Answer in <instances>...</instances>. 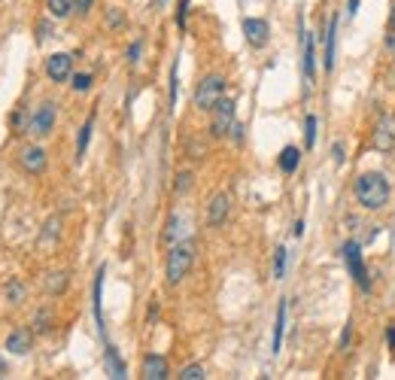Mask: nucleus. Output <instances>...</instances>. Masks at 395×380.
<instances>
[{
    "label": "nucleus",
    "mask_w": 395,
    "mask_h": 380,
    "mask_svg": "<svg viewBox=\"0 0 395 380\" xmlns=\"http://www.w3.org/2000/svg\"><path fill=\"white\" fill-rule=\"evenodd\" d=\"M49 329H52V311H49V307H43V311H37L34 313V332H49Z\"/></svg>",
    "instance_id": "393cba45"
},
{
    "label": "nucleus",
    "mask_w": 395,
    "mask_h": 380,
    "mask_svg": "<svg viewBox=\"0 0 395 380\" xmlns=\"http://www.w3.org/2000/svg\"><path fill=\"white\" fill-rule=\"evenodd\" d=\"M386 46H390L392 52H395V34H390V40H386Z\"/></svg>",
    "instance_id": "c03bdc74"
},
{
    "label": "nucleus",
    "mask_w": 395,
    "mask_h": 380,
    "mask_svg": "<svg viewBox=\"0 0 395 380\" xmlns=\"http://www.w3.org/2000/svg\"><path fill=\"white\" fill-rule=\"evenodd\" d=\"M301 43H304V52H301V70H304L307 86H313V76H316V49H313V37L301 31Z\"/></svg>",
    "instance_id": "4468645a"
},
{
    "label": "nucleus",
    "mask_w": 395,
    "mask_h": 380,
    "mask_svg": "<svg viewBox=\"0 0 395 380\" xmlns=\"http://www.w3.org/2000/svg\"><path fill=\"white\" fill-rule=\"evenodd\" d=\"M386 341H390V347H395V329H390V332H386Z\"/></svg>",
    "instance_id": "37998d69"
},
{
    "label": "nucleus",
    "mask_w": 395,
    "mask_h": 380,
    "mask_svg": "<svg viewBox=\"0 0 395 380\" xmlns=\"http://www.w3.org/2000/svg\"><path fill=\"white\" fill-rule=\"evenodd\" d=\"M31 347H34V332H31V329H12V332L6 335V353L25 356V353H31Z\"/></svg>",
    "instance_id": "f8f14e48"
},
{
    "label": "nucleus",
    "mask_w": 395,
    "mask_h": 380,
    "mask_svg": "<svg viewBox=\"0 0 395 380\" xmlns=\"http://www.w3.org/2000/svg\"><path fill=\"white\" fill-rule=\"evenodd\" d=\"M352 195H356V201L362 204L365 210H383L386 204H390L392 182L380 171H365L352 182Z\"/></svg>",
    "instance_id": "f257e3e1"
},
{
    "label": "nucleus",
    "mask_w": 395,
    "mask_h": 380,
    "mask_svg": "<svg viewBox=\"0 0 395 380\" xmlns=\"http://www.w3.org/2000/svg\"><path fill=\"white\" fill-rule=\"evenodd\" d=\"M374 150L383 152V156L395 150V116L392 112H386L377 122V128H374Z\"/></svg>",
    "instance_id": "1a4fd4ad"
},
{
    "label": "nucleus",
    "mask_w": 395,
    "mask_h": 380,
    "mask_svg": "<svg viewBox=\"0 0 395 380\" xmlns=\"http://www.w3.org/2000/svg\"><path fill=\"white\" fill-rule=\"evenodd\" d=\"M331 156H335V165H344V146H341V143H335Z\"/></svg>",
    "instance_id": "4c0bfd02"
},
{
    "label": "nucleus",
    "mask_w": 395,
    "mask_h": 380,
    "mask_svg": "<svg viewBox=\"0 0 395 380\" xmlns=\"http://www.w3.org/2000/svg\"><path fill=\"white\" fill-rule=\"evenodd\" d=\"M210 112H213V119H210V134L216 140L228 137L231 128H235V101H231V97H219V104Z\"/></svg>",
    "instance_id": "39448f33"
},
{
    "label": "nucleus",
    "mask_w": 395,
    "mask_h": 380,
    "mask_svg": "<svg viewBox=\"0 0 395 380\" xmlns=\"http://www.w3.org/2000/svg\"><path fill=\"white\" fill-rule=\"evenodd\" d=\"M186 225H189V219L182 213H171V219H167V225H165V244H176V241H182V235H186Z\"/></svg>",
    "instance_id": "dca6fc26"
},
{
    "label": "nucleus",
    "mask_w": 395,
    "mask_h": 380,
    "mask_svg": "<svg viewBox=\"0 0 395 380\" xmlns=\"http://www.w3.org/2000/svg\"><path fill=\"white\" fill-rule=\"evenodd\" d=\"M0 375H3V362H0Z\"/></svg>",
    "instance_id": "a18cd8bd"
},
{
    "label": "nucleus",
    "mask_w": 395,
    "mask_h": 380,
    "mask_svg": "<svg viewBox=\"0 0 395 380\" xmlns=\"http://www.w3.org/2000/svg\"><path fill=\"white\" fill-rule=\"evenodd\" d=\"M91 128H95V116H88V119H86V125L80 128V137H76V158L86 156L88 140H91Z\"/></svg>",
    "instance_id": "5701e85b"
},
{
    "label": "nucleus",
    "mask_w": 395,
    "mask_h": 380,
    "mask_svg": "<svg viewBox=\"0 0 395 380\" xmlns=\"http://www.w3.org/2000/svg\"><path fill=\"white\" fill-rule=\"evenodd\" d=\"M140 52H143V40H134V43L128 46V64H137Z\"/></svg>",
    "instance_id": "2f4dec72"
},
{
    "label": "nucleus",
    "mask_w": 395,
    "mask_h": 380,
    "mask_svg": "<svg viewBox=\"0 0 395 380\" xmlns=\"http://www.w3.org/2000/svg\"><path fill=\"white\" fill-rule=\"evenodd\" d=\"M292 235H295V237H301V235H304V222H301V219H298V222H295V228H292Z\"/></svg>",
    "instance_id": "ea45409f"
},
{
    "label": "nucleus",
    "mask_w": 395,
    "mask_h": 380,
    "mask_svg": "<svg viewBox=\"0 0 395 380\" xmlns=\"http://www.w3.org/2000/svg\"><path fill=\"white\" fill-rule=\"evenodd\" d=\"M347 344H350V326H347V329H344V337H341V347H347Z\"/></svg>",
    "instance_id": "79ce46f5"
},
{
    "label": "nucleus",
    "mask_w": 395,
    "mask_h": 380,
    "mask_svg": "<svg viewBox=\"0 0 395 380\" xmlns=\"http://www.w3.org/2000/svg\"><path fill=\"white\" fill-rule=\"evenodd\" d=\"M390 31L395 34V0H392V10H390Z\"/></svg>",
    "instance_id": "a19ab883"
},
{
    "label": "nucleus",
    "mask_w": 395,
    "mask_h": 380,
    "mask_svg": "<svg viewBox=\"0 0 395 380\" xmlns=\"http://www.w3.org/2000/svg\"><path fill=\"white\" fill-rule=\"evenodd\" d=\"M222 95H225V80H222V76L219 73L204 76V80L198 82V88H195V107L210 112L216 104H219Z\"/></svg>",
    "instance_id": "20e7f679"
},
{
    "label": "nucleus",
    "mask_w": 395,
    "mask_h": 380,
    "mask_svg": "<svg viewBox=\"0 0 395 380\" xmlns=\"http://www.w3.org/2000/svg\"><path fill=\"white\" fill-rule=\"evenodd\" d=\"M140 377L143 380H165L167 377V359L158 353H146L140 365Z\"/></svg>",
    "instance_id": "ddd939ff"
},
{
    "label": "nucleus",
    "mask_w": 395,
    "mask_h": 380,
    "mask_svg": "<svg viewBox=\"0 0 395 380\" xmlns=\"http://www.w3.org/2000/svg\"><path fill=\"white\" fill-rule=\"evenodd\" d=\"M91 3H95V0H76V3H73V10L80 12V16H86V12L91 10Z\"/></svg>",
    "instance_id": "c9c22d12"
},
{
    "label": "nucleus",
    "mask_w": 395,
    "mask_h": 380,
    "mask_svg": "<svg viewBox=\"0 0 395 380\" xmlns=\"http://www.w3.org/2000/svg\"><path fill=\"white\" fill-rule=\"evenodd\" d=\"M344 259H347V268L352 274V280L359 283V289L371 292L368 268H365V262H362V246H359V241H347V244H344Z\"/></svg>",
    "instance_id": "423d86ee"
},
{
    "label": "nucleus",
    "mask_w": 395,
    "mask_h": 380,
    "mask_svg": "<svg viewBox=\"0 0 395 380\" xmlns=\"http://www.w3.org/2000/svg\"><path fill=\"white\" fill-rule=\"evenodd\" d=\"M192 265H195V244L192 241H176L171 246V252H167V259H165L167 283L171 286L182 283V280L189 277V271H192Z\"/></svg>",
    "instance_id": "f03ea898"
},
{
    "label": "nucleus",
    "mask_w": 395,
    "mask_h": 380,
    "mask_svg": "<svg viewBox=\"0 0 395 380\" xmlns=\"http://www.w3.org/2000/svg\"><path fill=\"white\" fill-rule=\"evenodd\" d=\"M67 286H70V274L67 271H49L46 274V280H43V289L46 295H64L67 292Z\"/></svg>",
    "instance_id": "2eb2a0df"
},
{
    "label": "nucleus",
    "mask_w": 395,
    "mask_h": 380,
    "mask_svg": "<svg viewBox=\"0 0 395 380\" xmlns=\"http://www.w3.org/2000/svg\"><path fill=\"white\" fill-rule=\"evenodd\" d=\"M335 34H337V16L328 19V31H326V70H335Z\"/></svg>",
    "instance_id": "aec40b11"
},
{
    "label": "nucleus",
    "mask_w": 395,
    "mask_h": 380,
    "mask_svg": "<svg viewBox=\"0 0 395 380\" xmlns=\"http://www.w3.org/2000/svg\"><path fill=\"white\" fill-rule=\"evenodd\" d=\"M298 161H301L298 146H286V150L280 152V171H283V174H295V171H298Z\"/></svg>",
    "instance_id": "412c9836"
},
{
    "label": "nucleus",
    "mask_w": 395,
    "mask_h": 380,
    "mask_svg": "<svg viewBox=\"0 0 395 380\" xmlns=\"http://www.w3.org/2000/svg\"><path fill=\"white\" fill-rule=\"evenodd\" d=\"M46 37H49V22H40V25H37V40L43 43Z\"/></svg>",
    "instance_id": "e433bc0d"
},
{
    "label": "nucleus",
    "mask_w": 395,
    "mask_h": 380,
    "mask_svg": "<svg viewBox=\"0 0 395 380\" xmlns=\"http://www.w3.org/2000/svg\"><path fill=\"white\" fill-rule=\"evenodd\" d=\"M204 377H207L204 365H186V368L180 371V380H204Z\"/></svg>",
    "instance_id": "c85d7f7f"
},
{
    "label": "nucleus",
    "mask_w": 395,
    "mask_h": 380,
    "mask_svg": "<svg viewBox=\"0 0 395 380\" xmlns=\"http://www.w3.org/2000/svg\"><path fill=\"white\" fill-rule=\"evenodd\" d=\"M70 80H73V82H70V86H73V91H88L91 82H95V80H91V73H73Z\"/></svg>",
    "instance_id": "7c9ffc66"
},
{
    "label": "nucleus",
    "mask_w": 395,
    "mask_h": 380,
    "mask_svg": "<svg viewBox=\"0 0 395 380\" xmlns=\"http://www.w3.org/2000/svg\"><path fill=\"white\" fill-rule=\"evenodd\" d=\"M359 6H362V0H350V3H347L350 16H356V12H359Z\"/></svg>",
    "instance_id": "58836bf2"
},
{
    "label": "nucleus",
    "mask_w": 395,
    "mask_h": 380,
    "mask_svg": "<svg viewBox=\"0 0 395 380\" xmlns=\"http://www.w3.org/2000/svg\"><path fill=\"white\" fill-rule=\"evenodd\" d=\"M192 186H195L192 171H180V174H176V182H173V192H176V195H186Z\"/></svg>",
    "instance_id": "a878e982"
},
{
    "label": "nucleus",
    "mask_w": 395,
    "mask_h": 380,
    "mask_svg": "<svg viewBox=\"0 0 395 380\" xmlns=\"http://www.w3.org/2000/svg\"><path fill=\"white\" fill-rule=\"evenodd\" d=\"M243 37L252 49H265L271 40V25L265 19H243Z\"/></svg>",
    "instance_id": "9d476101"
},
{
    "label": "nucleus",
    "mask_w": 395,
    "mask_h": 380,
    "mask_svg": "<svg viewBox=\"0 0 395 380\" xmlns=\"http://www.w3.org/2000/svg\"><path fill=\"white\" fill-rule=\"evenodd\" d=\"M283 332H286V301H280L277 307V320H274V337H271V353L277 356L283 347Z\"/></svg>",
    "instance_id": "f3484780"
},
{
    "label": "nucleus",
    "mask_w": 395,
    "mask_h": 380,
    "mask_svg": "<svg viewBox=\"0 0 395 380\" xmlns=\"http://www.w3.org/2000/svg\"><path fill=\"white\" fill-rule=\"evenodd\" d=\"M286 262H289L286 246H277V252H274V280H283L286 277Z\"/></svg>",
    "instance_id": "b1692460"
},
{
    "label": "nucleus",
    "mask_w": 395,
    "mask_h": 380,
    "mask_svg": "<svg viewBox=\"0 0 395 380\" xmlns=\"http://www.w3.org/2000/svg\"><path fill=\"white\" fill-rule=\"evenodd\" d=\"M186 16H189V0H180V6H176V25L186 27Z\"/></svg>",
    "instance_id": "72a5a7b5"
},
{
    "label": "nucleus",
    "mask_w": 395,
    "mask_h": 380,
    "mask_svg": "<svg viewBox=\"0 0 395 380\" xmlns=\"http://www.w3.org/2000/svg\"><path fill=\"white\" fill-rule=\"evenodd\" d=\"M304 146H307V150H313V146H316V116L304 119Z\"/></svg>",
    "instance_id": "cd10ccee"
},
{
    "label": "nucleus",
    "mask_w": 395,
    "mask_h": 380,
    "mask_svg": "<svg viewBox=\"0 0 395 380\" xmlns=\"http://www.w3.org/2000/svg\"><path fill=\"white\" fill-rule=\"evenodd\" d=\"M176 82H180V64L171 67V107L176 104Z\"/></svg>",
    "instance_id": "473e14b6"
},
{
    "label": "nucleus",
    "mask_w": 395,
    "mask_h": 380,
    "mask_svg": "<svg viewBox=\"0 0 395 380\" xmlns=\"http://www.w3.org/2000/svg\"><path fill=\"white\" fill-rule=\"evenodd\" d=\"M104 274H107V268H97L95 274V322H97V332L104 335V307H101V292H104Z\"/></svg>",
    "instance_id": "a211bd4d"
},
{
    "label": "nucleus",
    "mask_w": 395,
    "mask_h": 380,
    "mask_svg": "<svg viewBox=\"0 0 395 380\" xmlns=\"http://www.w3.org/2000/svg\"><path fill=\"white\" fill-rule=\"evenodd\" d=\"M43 70H46L49 82H67L70 76H73V55H67V52H55V55H49Z\"/></svg>",
    "instance_id": "0eeeda50"
},
{
    "label": "nucleus",
    "mask_w": 395,
    "mask_h": 380,
    "mask_svg": "<svg viewBox=\"0 0 395 380\" xmlns=\"http://www.w3.org/2000/svg\"><path fill=\"white\" fill-rule=\"evenodd\" d=\"M6 298H10L12 305H22V301H25V283H19V280H12V283L6 286Z\"/></svg>",
    "instance_id": "bb28decb"
},
{
    "label": "nucleus",
    "mask_w": 395,
    "mask_h": 380,
    "mask_svg": "<svg viewBox=\"0 0 395 380\" xmlns=\"http://www.w3.org/2000/svg\"><path fill=\"white\" fill-rule=\"evenodd\" d=\"M61 231V219H49L46 222V237H55Z\"/></svg>",
    "instance_id": "f704fd0d"
},
{
    "label": "nucleus",
    "mask_w": 395,
    "mask_h": 380,
    "mask_svg": "<svg viewBox=\"0 0 395 380\" xmlns=\"http://www.w3.org/2000/svg\"><path fill=\"white\" fill-rule=\"evenodd\" d=\"M228 213H231V195L228 192L213 195L207 204V225L210 228H219V225H225V219H228Z\"/></svg>",
    "instance_id": "9b49d317"
},
{
    "label": "nucleus",
    "mask_w": 395,
    "mask_h": 380,
    "mask_svg": "<svg viewBox=\"0 0 395 380\" xmlns=\"http://www.w3.org/2000/svg\"><path fill=\"white\" fill-rule=\"evenodd\" d=\"M104 25H107V27H122L125 25V12L112 6V10H107V16H104Z\"/></svg>",
    "instance_id": "c756f323"
},
{
    "label": "nucleus",
    "mask_w": 395,
    "mask_h": 380,
    "mask_svg": "<svg viewBox=\"0 0 395 380\" xmlns=\"http://www.w3.org/2000/svg\"><path fill=\"white\" fill-rule=\"evenodd\" d=\"M19 165H22V171L27 177H40V174L46 171L49 158H46V150L43 146H25L22 152H19Z\"/></svg>",
    "instance_id": "6e6552de"
},
{
    "label": "nucleus",
    "mask_w": 395,
    "mask_h": 380,
    "mask_svg": "<svg viewBox=\"0 0 395 380\" xmlns=\"http://www.w3.org/2000/svg\"><path fill=\"white\" fill-rule=\"evenodd\" d=\"M73 3L76 0H46V10L52 19H67L73 12Z\"/></svg>",
    "instance_id": "4be33fe9"
},
{
    "label": "nucleus",
    "mask_w": 395,
    "mask_h": 380,
    "mask_svg": "<svg viewBox=\"0 0 395 380\" xmlns=\"http://www.w3.org/2000/svg\"><path fill=\"white\" fill-rule=\"evenodd\" d=\"M55 116H58V107H55V101H43L40 107H34L31 116H27L25 131H27L31 137L43 140V137L52 134V128H55Z\"/></svg>",
    "instance_id": "7ed1b4c3"
},
{
    "label": "nucleus",
    "mask_w": 395,
    "mask_h": 380,
    "mask_svg": "<svg viewBox=\"0 0 395 380\" xmlns=\"http://www.w3.org/2000/svg\"><path fill=\"white\" fill-rule=\"evenodd\" d=\"M104 362H107V375H110V377H116V380L128 377V368H125V362L119 359L116 347H110V344H107V353H104Z\"/></svg>",
    "instance_id": "6ab92c4d"
}]
</instances>
